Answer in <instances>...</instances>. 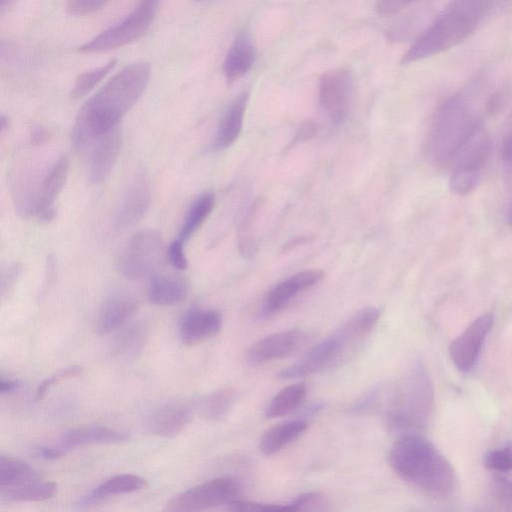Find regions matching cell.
<instances>
[{
  "label": "cell",
  "instance_id": "6da1fadb",
  "mask_svg": "<svg viewBox=\"0 0 512 512\" xmlns=\"http://www.w3.org/2000/svg\"><path fill=\"white\" fill-rule=\"evenodd\" d=\"M151 70L148 62L125 66L80 108L72 129L73 147L83 151L119 125L145 92Z\"/></svg>",
  "mask_w": 512,
  "mask_h": 512
},
{
  "label": "cell",
  "instance_id": "7a4b0ae2",
  "mask_svg": "<svg viewBox=\"0 0 512 512\" xmlns=\"http://www.w3.org/2000/svg\"><path fill=\"white\" fill-rule=\"evenodd\" d=\"M389 462L399 477L427 494L446 497L454 490L453 467L432 442L418 433L400 436L390 450Z\"/></svg>",
  "mask_w": 512,
  "mask_h": 512
},
{
  "label": "cell",
  "instance_id": "3957f363",
  "mask_svg": "<svg viewBox=\"0 0 512 512\" xmlns=\"http://www.w3.org/2000/svg\"><path fill=\"white\" fill-rule=\"evenodd\" d=\"M497 0H452L402 56L410 64L438 55L469 38L491 13Z\"/></svg>",
  "mask_w": 512,
  "mask_h": 512
},
{
  "label": "cell",
  "instance_id": "277c9868",
  "mask_svg": "<svg viewBox=\"0 0 512 512\" xmlns=\"http://www.w3.org/2000/svg\"><path fill=\"white\" fill-rule=\"evenodd\" d=\"M380 316L376 307H365L355 312L330 335L311 347L297 362L283 368L282 380L310 376L343 361L372 331Z\"/></svg>",
  "mask_w": 512,
  "mask_h": 512
},
{
  "label": "cell",
  "instance_id": "5b68a950",
  "mask_svg": "<svg viewBox=\"0 0 512 512\" xmlns=\"http://www.w3.org/2000/svg\"><path fill=\"white\" fill-rule=\"evenodd\" d=\"M434 393L430 376L416 360L399 381L387 411L389 429L400 436L426 428L433 409Z\"/></svg>",
  "mask_w": 512,
  "mask_h": 512
},
{
  "label": "cell",
  "instance_id": "8992f818",
  "mask_svg": "<svg viewBox=\"0 0 512 512\" xmlns=\"http://www.w3.org/2000/svg\"><path fill=\"white\" fill-rule=\"evenodd\" d=\"M480 126V118L462 95L449 98L439 108L433 122L429 139L432 160L438 165L453 162Z\"/></svg>",
  "mask_w": 512,
  "mask_h": 512
},
{
  "label": "cell",
  "instance_id": "52a82bcc",
  "mask_svg": "<svg viewBox=\"0 0 512 512\" xmlns=\"http://www.w3.org/2000/svg\"><path fill=\"white\" fill-rule=\"evenodd\" d=\"M160 0H139L134 10L120 22L78 48L81 53H97L126 46L140 39L150 28Z\"/></svg>",
  "mask_w": 512,
  "mask_h": 512
},
{
  "label": "cell",
  "instance_id": "ba28073f",
  "mask_svg": "<svg viewBox=\"0 0 512 512\" xmlns=\"http://www.w3.org/2000/svg\"><path fill=\"white\" fill-rule=\"evenodd\" d=\"M240 483L232 477H218L182 492L166 504L165 511H200L228 506L239 499Z\"/></svg>",
  "mask_w": 512,
  "mask_h": 512
},
{
  "label": "cell",
  "instance_id": "9c48e42d",
  "mask_svg": "<svg viewBox=\"0 0 512 512\" xmlns=\"http://www.w3.org/2000/svg\"><path fill=\"white\" fill-rule=\"evenodd\" d=\"M162 246V236L157 230L145 229L135 233L117 258V270L131 280L149 276L159 263Z\"/></svg>",
  "mask_w": 512,
  "mask_h": 512
},
{
  "label": "cell",
  "instance_id": "30bf717a",
  "mask_svg": "<svg viewBox=\"0 0 512 512\" xmlns=\"http://www.w3.org/2000/svg\"><path fill=\"white\" fill-rule=\"evenodd\" d=\"M353 92L351 74L345 69L325 72L319 81V100L334 123H342L348 116Z\"/></svg>",
  "mask_w": 512,
  "mask_h": 512
},
{
  "label": "cell",
  "instance_id": "8fae6325",
  "mask_svg": "<svg viewBox=\"0 0 512 512\" xmlns=\"http://www.w3.org/2000/svg\"><path fill=\"white\" fill-rule=\"evenodd\" d=\"M493 323L494 317L492 313L482 314L452 341L449 353L458 370L467 373L475 367Z\"/></svg>",
  "mask_w": 512,
  "mask_h": 512
},
{
  "label": "cell",
  "instance_id": "7c38bea8",
  "mask_svg": "<svg viewBox=\"0 0 512 512\" xmlns=\"http://www.w3.org/2000/svg\"><path fill=\"white\" fill-rule=\"evenodd\" d=\"M307 334L291 329L268 335L247 350L246 359L250 365H261L288 357L298 351L306 342Z\"/></svg>",
  "mask_w": 512,
  "mask_h": 512
},
{
  "label": "cell",
  "instance_id": "4fadbf2b",
  "mask_svg": "<svg viewBox=\"0 0 512 512\" xmlns=\"http://www.w3.org/2000/svg\"><path fill=\"white\" fill-rule=\"evenodd\" d=\"M151 202V191L145 173L138 172L126 188L115 217V227L128 229L147 213Z\"/></svg>",
  "mask_w": 512,
  "mask_h": 512
},
{
  "label": "cell",
  "instance_id": "5bb4252c",
  "mask_svg": "<svg viewBox=\"0 0 512 512\" xmlns=\"http://www.w3.org/2000/svg\"><path fill=\"white\" fill-rule=\"evenodd\" d=\"M69 173V160L61 155L46 172L35 195L34 215L41 222H49L55 217L54 202L61 193Z\"/></svg>",
  "mask_w": 512,
  "mask_h": 512
},
{
  "label": "cell",
  "instance_id": "9a60e30c",
  "mask_svg": "<svg viewBox=\"0 0 512 512\" xmlns=\"http://www.w3.org/2000/svg\"><path fill=\"white\" fill-rule=\"evenodd\" d=\"M123 134L120 125L100 136L91 146L89 158V179L98 184L112 172L121 151Z\"/></svg>",
  "mask_w": 512,
  "mask_h": 512
},
{
  "label": "cell",
  "instance_id": "2e32d148",
  "mask_svg": "<svg viewBox=\"0 0 512 512\" xmlns=\"http://www.w3.org/2000/svg\"><path fill=\"white\" fill-rule=\"evenodd\" d=\"M322 278V271L315 269L301 271L286 278L269 291L262 306V313L271 315L282 310L298 294L313 287Z\"/></svg>",
  "mask_w": 512,
  "mask_h": 512
},
{
  "label": "cell",
  "instance_id": "e0dca14e",
  "mask_svg": "<svg viewBox=\"0 0 512 512\" xmlns=\"http://www.w3.org/2000/svg\"><path fill=\"white\" fill-rule=\"evenodd\" d=\"M194 406L185 400L168 402L156 409L148 420L149 431L159 437L173 438L191 422Z\"/></svg>",
  "mask_w": 512,
  "mask_h": 512
},
{
  "label": "cell",
  "instance_id": "ac0fdd59",
  "mask_svg": "<svg viewBox=\"0 0 512 512\" xmlns=\"http://www.w3.org/2000/svg\"><path fill=\"white\" fill-rule=\"evenodd\" d=\"M221 326L222 317L218 311L191 308L180 321L179 334L183 343L194 345L217 335Z\"/></svg>",
  "mask_w": 512,
  "mask_h": 512
},
{
  "label": "cell",
  "instance_id": "d6986e66",
  "mask_svg": "<svg viewBox=\"0 0 512 512\" xmlns=\"http://www.w3.org/2000/svg\"><path fill=\"white\" fill-rule=\"evenodd\" d=\"M128 439L129 434L124 431L100 425H88L64 433L58 446L66 453L68 450L85 445L115 444Z\"/></svg>",
  "mask_w": 512,
  "mask_h": 512
},
{
  "label": "cell",
  "instance_id": "ffe728a7",
  "mask_svg": "<svg viewBox=\"0 0 512 512\" xmlns=\"http://www.w3.org/2000/svg\"><path fill=\"white\" fill-rule=\"evenodd\" d=\"M255 46L247 33L239 34L229 47L224 62L223 73L227 82L232 83L243 77L255 61Z\"/></svg>",
  "mask_w": 512,
  "mask_h": 512
},
{
  "label": "cell",
  "instance_id": "44dd1931",
  "mask_svg": "<svg viewBox=\"0 0 512 512\" xmlns=\"http://www.w3.org/2000/svg\"><path fill=\"white\" fill-rule=\"evenodd\" d=\"M248 101L249 92L243 91L228 106L219 123L215 138L216 147L227 148L237 140L242 130Z\"/></svg>",
  "mask_w": 512,
  "mask_h": 512
},
{
  "label": "cell",
  "instance_id": "7402d4cb",
  "mask_svg": "<svg viewBox=\"0 0 512 512\" xmlns=\"http://www.w3.org/2000/svg\"><path fill=\"white\" fill-rule=\"evenodd\" d=\"M307 427V422L301 419L279 423L262 434L259 449L265 455H273L301 437Z\"/></svg>",
  "mask_w": 512,
  "mask_h": 512
},
{
  "label": "cell",
  "instance_id": "603a6c76",
  "mask_svg": "<svg viewBox=\"0 0 512 512\" xmlns=\"http://www.w3.org/2000/svg\"><path fill=\"white\" fill-rule=\"evenodd\" d=\"M188 295L187 282L179 277L155 275L148 287V299L158 306H173L181 303Z\"/></svg>",
  "mask_w": 512,
  "mask_h": 512
},
{
  "label": "cell",
  "instance_id": "cb8c5ba5",
  "mask_svg": "<svg viewBox=\"0 0 512 512\" xmlns=\"http://www.w3.org/2000/svg\"><path fill=\"white\" fill-rule=\"evenodd\" d=\"M136 308L135 300L125 296H115L107 300L99 315V333L108 334L122 327L134 314Z\"/></svg>",
  "mask_w": 512,
  "mask_h": 512
},
{
  "label": "cell",
  "instance_id": "d4e9b609",
  "mask_svg": "<svg viewBox=\"0 0 512 512\" xmlns=\"http://www.w3.org/2000/svg\"><path fill=\"white\" fill-rule=\"evenodd\" d=\"M147 486L145 478L135 474L116 475L101 483L84 499L85 504L118 494L132 493Z\"/></svg>",
  "mask_w": 512,
  "mask_h": 512
},
{
  "label": "cell",
  "instance_id": "484cf974",
  "mask_svg": "<svg viewBox=\"0 0 512 512\" xmlns=\"http://www.w3.org/2000/svg\"><path fill=\"white\" fill-rule=\"evenodd\" d=\"M215 205V196L211 191L200 194L190 205L182 223L179 239L184 243L203 225Z\"/></svg>",
  "mask_w": 512,
  "mask_h": 512
},
{
  "label": "cell",
  "instance_id": "4316f807",
  "mask_svg": "<svg viewBox=\"0 0 512 512\" xmlns=\"http://www.w3.org/2000/svg\"><path fill=\"white\" fill-rule=\"evenodd\" d=\"M57 492L54 482L31 481L21 485L1 488V498L13 502H38L52 498Z\"/></svg>",
  "mask_w": 512,
  "mask_h": 512
},
{
  "label": "cell",
  "instance_id": "83f0119b",
  "mask_svg": "<svg viewBox=\"0 0 512 512\" xmlns=\"http://www.w3.org/2000/svg\"><path fill=\"white\" fill-rule=\"evenodd\" d=\"M307 387L304 383H294L280 390L266 407L267 418L285 416L297 409L305 400Z\"/></svg>",
  "mask_w": 512,
  "mask_h": 512
},
{
  "label": "cell",
  "instance_id": "f1b7e54d",
  "mask_svg": "<svg viewBox=\"0 0 512 512\" xmlns=\"http://www.w3.org/2000/svg\"><path fill=\"white\" fill-rule=\"evenodd\" d=\"M39 473L28 463L5 456L0 457V487L7 488L39 480Z\"/></svg>",
  "mask_w": 512,
  "mask_h": 512
},
{
  "label": "cell",
  "instance_id": "f546056e",
  "mask_svg": "<svg viewBox=\"0 0 512 512\" xmlns=\"http://www.w3.org/2000/svg\"><path fill=\"white\" fill-rule=\"evenodd\" d=\"M235 400L236 396L233 389H218L201 400L199 405L200 414L209 421L221 420L230 412Z\"/></svg>",
  "mask_w": 512,
  "mask_h": 512
},
{
  "label": "cell",
  "instance_id": "4dcf8cb0",
  "mask_svg": "<svg viewBox=\"0 0 512 512\" xmlns=\"http://www.w3.org/2000/svg\"><path fill=\"white\" fill-rule=\"evenodd\" d=\"M115 59L105 65L85 71L78 75L70 91V97L78 99L89 93L116 65Z\"/></svg>",
  "mask_w": 512,
  "mask_h": 512
},
{
  "label": "cell",
  "instance_id": "1f68e13d",
  "mask_svg": "<svg viewBox=\"0 0 512 512\" xmlns=\"http://www.w3.org/2000/svg\"><path fill=\"white\" fill-rule=\"evenodd\" d=\"M488 494L494 509L512 511V480L502 475L494 476Z\"/></svg>",
  "mask_w": 512,
  "mask_h": 512
},
{
  "label": "cell",
  "instance_id": "d6a6232c",
  "mask_svg": "<svg viewBox=\"0 0 512 512\" xmlns=\"http://www.w3.org/2000/svg\"><path fill=\"white\" fill-rule=\"evenodd\" d=\"M481 172L454 167L450 176V190L458 195H467L480 183Z\"/></svg>",
  "mask_w": 512,
  "mask_h": 512
},
{
  "label": "cell",
  "instance_id": "836d02e7",
  "mask_svg": "<svg viewBox=\"0 0 512 512\" xmlns=\"http://www.w3.org/2000/svg\"><path fill=\"white\" fill-rule=\"evenodd\" d=\"M484 465L487 469L506 473L512 471V442L502 447L488 451L484 456Z\"/></svg>",
  "mask_w": 512,
  "mask_h": 512
},
{
  "label": "cell",
  "instance_id": "e575fe53",
  "mask_svg": "<svg viewBox=\"0 0 512 512\" xmlns=\"http://www.w3.org/2000/svg\"><path fill=\"white\" fill-rule=\"evenodd\" d=\"M326 505L324 496L316 492L301 494L284 504L285 511L324 510Z\"/></svg>",
  "mask_w": 512,
  "mask_h": 512
},
{
  "label": "cell",
  "instance_id": "d590c367",
  "mask_svg": "<svg viewBox=\"0 0 512 512\" xmlns=\"http://www.w3.org/2000/svg\"><path fill=\"white\" fill-rule=\"evenodd\" d=\"M146 332L143 327H132L119 340L117 344L120 353H135L144 343Z\"/></svg>",
  "mask_w": 512,
  "mask_h": 512
},
{
  "label": "cell",
  "instance_id": "8d00e7d4",
  "mask_svg": "<svg viewBox=\"0 0 512 512\" xmlns=\"http://www.w3.org/2000/svg\"><path fill=\"white\" fill-rule=\"evenodd\" d=\"M81 373H82V368L79 366H70L65 369L59 370L57 373L46 378L39 384V386L36 390V398L38 400L42 399L44 397V395L47 393V391L51 387H53L55 384L65 380V379L78 376Z\"/></svg>",
  "mask_w": 512,
  "mask_h": 512
},
{
  "label": "cell",
  "instance_id": "74e56055",
  "mask_svg": "<svg viewBox=\"0 0 512 512\" xmlns=\"http://www.w3.org/2000/svg\"><path fill=\"white\" fill-rule=\"evenodd\" d=\"M109 1L110 0H67L66 11L73 16H83L102 9Z\"/></svg>",
  "mask_w": 512,
  "mask_h": 512
},
{
  "label": "cell",
  "instance_id": "f35d334b",
  "mask_svg": "<svg viewBox=\"0 0 512 512\" xmlns=\"http://www.w3.org/2000/svg\"><path fill=\"white\" fill-rule=\"evenodd\" d=\"M167 258L173 268L185 270L188 266V261L184 252V242L179 238L173 240L168 246Z\"/></svg>",
  "mask_w": 512,
  "mask_h": 512
},
{
  "label": "cell",
  "instance_id": "ab89813d",
  "mask_svg": "<svg viewBox=\"0 0 512 512\" xmlns=\"http://www.w3.org/2000/svg\"><path fill=\"white\" fill-rule=\"evenodd\" d=\"M414 1L416 0H379L377 11L382 16L394 15Z\"/></svg>",
  "mask_w": 512,
  "mask_h": 512
},
{
  "label": "cell",
  "instance_id": "60d3db41",
  "mask_svg": "<svg viewBox=\"0 0 512 512\" xmlns=\"http://www.w3.org/2000/svg\"><path fill=\"white\" fill-rule=\"evenodd\" d=\"M20 272L21 266L18 263H13L7 267V269L2 273V292H4V290H8L15 283Z\"/></svg>",
  "mask_w": 512,
  "mask_h": 512
},
{
  "label": "cell",
  "instance_id": "b9f144b4",
  "mask_svg": "<svg viewBox=\"0 0 512 512\" xmlns=\"http://www.w3.org/2000/svg\"><path fill=\"white\" fill-rule=\"evenodd\" d=\"M34 454L46 460H55L62 457L65 452L59 447L39 446L34 448Z\"/></svg>",
  "mask_w": 512,
  "mask_h": 512
},
{
  "label": "cell",
  "instance_id": "7bdbcfd3",
  "mask_svg": "<svg viewBox=\"0 0 512 512\" xmlns=\"http://www.w3.org/2000/svg\"><path fill=\"white\" fill-rule=\"evenodd\" d=\"M316 125L314 122L308 121L302 124L296 131L294 142L305 141L314 136L316 133Z\"/></svg>",
  "mask_w": 512,
  "mask_h": 512
},
{
  "label": "cell",
  "instance_id": "ee69618b",
  "mask_svg": "<svg viewBox=\"0 0 512 512\" xmlns=\"http://www.w3.org/2000/svg\"><path fill=\"white\" fill-rule=\"evenodd\" d=\"M47 130L42 126H34L30 131V144L34 146L42 145L47 141Z\"/></svg>",
  "mask_w": 512,
  "mask_h": 512
},
{
  "label": "cell",
  "instance_id": "f6af8a7d",
  "mask_svg": "<svg viewBox=\"0 0 512 512\" xmlns=\"http://www.w3.org/2000/svg\"><path fill=\"white\" fill-rule=\"evenodd\" d=\"M19 387V383L16 380L4 378L1 376L0 379V392L6 394L15 391Z\"/></svg>",
  "mask_w": 512,
  "mask_h": 512
},
{
  "label": "cell",
  "instance_id": "bcb514c9",
  "mask_svg": "<svg viewBox=\"0 0 512 512\" xmlns=\"http://www.w3.org/2000/svg\"><path fill=\"white\" fill-rule=\"evenodd\" d=\"M501 153L503 160L512 165V135L504 141Z\"/></svg>",
  "mask_w": 512,
  "mask_h": 512
},
{
  "label": "cell",
  "instance_id": "7dc6e473",
  "mask_svg": "<svg viewBox=\"0 0 512 512\" xmlns=\"http://www.w3.org/2000/svg\"><path fill=\"white\" fill-rule=\"evenodd\" d=\"M10 126V119L4 115L1 114L0 116V131L3 133L6 129H8Z\"/></svg>",
  "mask_w": 512,
  "mask_h": 512
},
{
  "label": "cell",
  "instance_id": "c3c4849f",
  "mask_svg": "<svg viewBox=\"0 0 512 512\" xmlns=\"http://www.w3.org/2000/svg\"><path fill=\"white\" fill-rule=\"evenodd\" d=\"M15 0H0L1 4H0V7H1V10L3 12V10L5 9V7L9 6L10 4H12Z\"/></svg>",
  "mask_w": 512,
  "mask_h": 512
},
{
  "label": "cell",
  "instance_id": "681fc988",
  "mask_svg": "<svg viewBox=\"0 0 512 512\" xmlns=\"http://www.w3.org/2000/svg\"><path fill=\"white\" fill-rule=\"evenodd\" d=\"M506 219H507L508 224H510L512 226V207L509 209Z\"/></svg>",
  "mask_w": 512,
  "mask_h": 512
}]
</instances>
